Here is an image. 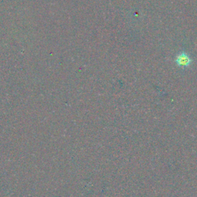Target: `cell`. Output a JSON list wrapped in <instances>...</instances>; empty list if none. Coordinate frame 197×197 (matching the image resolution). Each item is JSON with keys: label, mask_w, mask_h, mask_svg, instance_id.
<instances>
[{"label": "cell", "mask_w": 197, "mask_h": 197, "mask_svg": "<svg viewBox=\"0 0 197 197\" xmlns=\"http://www.w3.org/2000/svg\"><path fill=\"white\" fill-rule=\"evenodd\" d=\"M176 62L177 65L180 67L186 68L188 67L191 64V59L190 56L186 54V53H179L177 56H176Z\"/></svg>", "instance_id": "1"}]
</instances>
